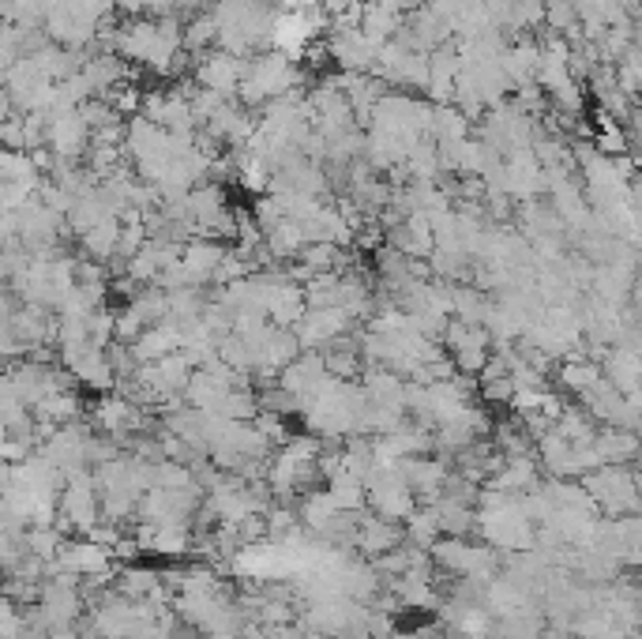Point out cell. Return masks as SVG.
Returning a JSON list of instances; mask_svg holds the SVG:
<instances>
[{
    "instance_id": "33",
    "label": "cell",
    "mask_w": 642,
    "mask_h": 639,
    "mask_svg": "<svg viewBox=\"0 0 642 639\" xmlns=\"http://www.w3.org/2000/svg\"><path fill=\"white\" fill-rule=\"evenodd\" d=\"M23 546L31 557L53 560L57 557V549L65 546V530H60L57 523H31V527L23 530Z\"/></svg>"
},
{
    "instance_id": "26",
    "label": "cell",
    "mask_w": 642,
    "mask_h": 639,
    "mask_svg": "<svg viewBox=\"0 0 642 639\" xmlns=\"http://www.w3.org/2000/svg\"><path fill=\"white\" fill-rule=\"evenodd\" d=\"M557 380H560V388H564L568 396L583 399L586 391H591L594 384L601 380V369H597V362L591 354H575V357H564V362H557Z\"/></svg>"
},
{
    "instance_id": "25",
    "label": "cell",
    "mask_w": 642,
    "mask_h": 639,
    "mask_svg": "<svg viewBox=\"0 0 642 639\" xmlns=\"http://www.w3.org/2000/svg\"><path fill=\"white\" fill-rule=\"evenodd\" d=\"M594 452L597 459L605 463H620V467H631L635 463V452H639V441L631 429H617V425H597L594 433Z\"/></svg>"
},
{
    "instance_id": "15",
    "label": "cell",
    "mask_w": 642,
    "mask_h": 639,
    "mask_svg": "<svg viewBox=\"0 0 642 639\" xmlns=\"http://www.w3.org/2000/svg\"><path fill=\"white\" fill-rule=\"evenodd\" d=\"M323 46H328V57L342 68V72H372L376 54H380V46H376L372 38H365L360 27L331 31V38L323 42Z\"/></svg>"
},
{
    "instance_id": "18",
    "label": "cell",
    "mask_w": 642,
    "mask_h": 639,
    "mask_svg": "<svg viewBox=\"0 0 642 639\" xmlns=\"http://www.w3.org/2000/svg\"><path fill=\"white\" fill-rule=\"evenodd\" d=\"M597 369H601V376L620 391L623 399H639V380H642L639 346H609L601 357H597Z\"/></svg>"
},
{
    "instance_id": "30",
    "label": "cell",
    "mask_w": 642,
    "mask_h": 639,
    "mask_svg": "<svg viewBox=\"0 0 642 639\" xmlns=\"http://www.w3.org/2000/svg\"><path fill=\"white\" fill-rule=\"evenodd\" d=\"M158 583H162V572H154V568H139V564H125V568H117V575H113V591L125 594V598H136V602H144Z\"/></svg>"
},
{
    "instance_id": "23",
    "label": "cell",
    "mask_w": 642,
    "mask_h": 639,
    "mask_svg": "<svg viewBox=\"0 0 642 639\" xmlns=\"http://www.w3.org/2000/svg\"><path fill=\"white\" fill-rule=\"evenodd\" d=\"M181 343H184L181 323L162 320V323H154V328H147L128 350H131V357H136V365H147V362H158V357H165V354H177Z\"/></svg>"
},
{
    "instance_id": "38",
    "label": "cell",
    "mask_w": 642,
    "mask_h": 639,
    "mask_svg": "<svg viewBox=\"0 0 642 639\" xmlns=\"http://www.w3.org/2000/svg\"><path fill=\"white\" fill-rule=\"evenodd\" d=\"M0 583H4V568H0Z\"/></svg>"
},
{
    "instance_id": "12",
    "label": "cell",
    "mask_w": 642,
    "mask_h": 639,
    "mask_svg": "<svg viewBox=\"0 0 642 639\" xmlns=\"http://www.w3.org/2000/svg\"><path fill=\"white\" fill-rule=\"evenodd\" d=\"M578 402H583L586 414L597 425H617V429H631V433L639 429V399H623L605 376Z\"/></svg>"
},
{
    "instance_id": "35",
    "label": "cell",
    "mask_w": 642,
    "mask_h": 639,
    "mask_svg": "<svg viewBox=\"0 0 642 639\" xmlns=\"http://www.w3.org/2000/svg\"><path fill=\"white\" fill-rule=\"evenodd\" d=\"M15 113V106H12V94L4 91V87H0V121H8Z\"/></svg>"
},
{
    "instance_id": "16",
    "label": "cell",
    "mask_w": 642,
    "mask_h": 639,
    "mask_svg": "<svg viewBox=\"0 0 642 639\" xmlns=\"http://www.w3.org/2000/svg\"><path fill=\"white\" fill-rule=\"evenodd\" d=\"M328 380H331V373L323 369V357H320V354H312V350H301V354H297L294 362H289L286 369L275 376L278 388L289 391V396L301 402V407H305V402H309Z\"/></svg>"
},
{
    "instance_id": "31",
    "label": "cell",
    "mask_w": 642,
    "mask_h": 639,
    "mask_svg": "<svg viewBox=\"0 0 642 639\" xmlns=\"http://www.w3.org/2000/svg\"><path fill=\"white\" fill-rule=\"evenodd\" d=\"M552 429H557L564 441L571 444H594V433H597V422L591 414H586L583 407H568L564 402V410H560V418L552 422Z\"/></svg>"
},
{
    "instance_id": "11",
    "label": "cell",
    "mask_w": 642,
    "mask_h": 639,
    "mask_svg": "<svg viewBox=\"0 0 642 639\" xmlns=\"http://www.w3.org/2000/svg\"><path fill=\"white\" fill-rule=\"evenodd\" d=\"M87 147H91V128L83 125L79 110L49 113L46 117V151L57 162H83Z\"/></svg>"
},
{
    "instance_id": "36",
    "label": "cell",
    "mask_w": 642,
    "mask_h": 639,
    "mask_svg": "<svg viewBox=\"0 0 642 639\" xmlns=\"http://www.w3.org/2000/svg\"><path fill=\"white\" fill-rule=\"evenodd\" d=\"M0 639H46V636H38L34 628H20V632H8V636H0Z\"/></svg>"
},
{
    "instance_id": "20",
    "label": "cell",
    "mask_w": 642,
    "mask_h": 639,
    "mask_svg": "<svg viewBox=\"0 0 642 639\" xmlns=\"http://www.w3.org/2000/svg\"><path fill=\"white\" fill-rule=\"evenodd\" d=\"M136 541L144 554L184 557L192 549V523H139Z\"/></svg>"
},
{
    "instance_id": "9",
    "label": "cell",
    "mask_w": 642,
    "mask_h": 639,
    "mask_svg": "<svg viewBox=\"0 0 642 639\" xmlns=\"http://www.w3.org/2000/svg\"><path fill=\"white\" fill-rule=\"evenodd\" d=\"M53 564L60 568V572L76 575L79 583H105L117 575V564H113V554L105 546L91 538H65V546L57 549V557H53Z\"/></svg>"
},
{
    "instance_id": "1",
    "label": "cell",
    "mask_w": 642,
    "mask_h": 639,
    "mask_svg": "<svg viewBox=\"0 0 642 639\" xmlns=\"http://www.w3.org/2000/svg\"><path fill=\"white\" fill-rule=\"evenodd\" d=\"M360 410H365V391L354 380H331L301 407V418L312 436L320 441H346L357 436Z\"/></svg>"
},
{
    "instance_id": "13",
    "label": "cell",
    "mask_w": 642,
    "mask_h": 639,
    "mask_svg": "<svg viewBox=\"0 0 642 639\" xmlns=\"http://www.w3.org/2000/svg\"><path fill=\"white\" fill-rule=\"evenodd\" d=\"M489 414L478 407V402H470V407H462L455 418H447L444 425L433 429V448L447 452V455H459L462 448H470V444L485 441L489 436Z\"/></svg>"
},
{
    "instance_id": "5",
    "label": "cell",
    "mask_w": 642,
    "mask_h": 639,
    "mask_svg": "<svg viewBox=\"0 0 642 639\" xmlns=\"http://www.w3.org/2000/svg\"><path fill=\"white\" fill-rule=\"evenodd\" d=\"M102 520V507H99V486H94L91 470H79V475H68L65 486L57 493V527L60 530H79L87 534L94 523Z\"/></svg>"
},
{
    "instance_id": "17",
    "label": "cell",
    "mask_w": 642,
    "mask_h": 639,
    "mask_svg": "<svg viewBox=\"0 0 642 639\" xmlns=\"http://www.w3.org/2000/svg\"><path fill=\"white\" fill-rule=\"evenodd\" d=\"M402 523H391L376 512H357V527H354V549L360 557H383L394 546H402Z\"/></svg>"
},
{
    "instance_id": "10",
    "label": "cell",
    "mask_w": 642,
    "mask_h": 639,
    "mask_svg": "<svg viewBox=\"0 0 642 639\" xmlns=\"http://www.w3.org/2000/svg\"><path fill=\"white\" fill-rule=\"evenodd\" d=\"M354 331H357V320L349 317V312H342V309H305V317L294 323L297 346L312 350V354L328 350L334 339L354 335Z\"/></svg>"
},
{
    "instance_id": "34",
    "label": "cell",
    "mask_w": 642,
    "mask_h": 639,
    "mask_svg": "<svg viewBox=\"0 0 642 639\" xmlns=\"http://www.w3.org/2000/svg\"><path fill=\"white\" fill-rule=\"evenodd\" d=\"M83 328H87V339H91V346L105 350L113 343V309H94L91 317H83Z\"/></svg>"
},
{
    "instance_id": "19",
    "label": "cell",
    "mask_w": 642,
    "mask_h": 639,
    "mask_svg": "<svg viewBox=\"0 0 642 639\" xmlns=\"http://www.w3.org/2000/svg\"><path fill=\"white\" fill-rule=\"evenodd\" d=\"M399 475L406 478L417 504H428L439 493L444 478L451 475V467H447V459H436V455H410V459H399Z\"/></svg>"
},
{
    "instance_id": "24",
    "label": "cell",
    "mask_w": 642,
    "mask_h": 639,
    "mask_svg": "<svg viewBox=\"0 0 642 639\" xmlns=\"http://www.w3.org/2000/svg\"><path fill=\"white\" fill-rule=\"evenodd\" d=\"M320 357H323V369H328L334 380H357V376L365 373V357H360L357 331L354 335L334 339L328 350H320Z\"/></svg>"
},
{
    "instance_id": "3",
    "label": "cell",
    "mask_w": 642,
    "mask_h": 639,
    "mask_svg": "<svg viewBox=\"0 0 642 639\" xmlns=\"http://www.w3.org/2000/svg\"><path fill=\"white\" fill-rule=\"evenodd\" d=\"M428 560L439 572H447L451 580H470L478 586H485L492 575L500 572V554L489 549L485 541H470V538H436L428 546Z\"/></svg>"
},
{
    "instance_id": "37",
    "label": "cell",
    "mask_w": 642,
    "mask_h": 639,
    "mask_svg": "<svg viewBox=\"0 0 642 639\" xmlns=\"http://www.w3.org/2000/svg\"><path fill=\"white\" fill-rule=\"evenodd\" d=\"M170 639H204V636H199V632H173Z\"/></svg>"
},
{
    "instance_id": "27",
    "label": "cell",
    "mask_w": 642,
    "mask_h": 639,
    "mask_svg": "<svg viewBox=\"0 0 642 639\" xmlns=\"http://www.w3.org/2000/svg\"><path fill=\"white\" fill-rule=\"evenodd\" d=\"M305 244H309L305 241V230L294 222V218H278L275 226L263 230V252H267L271 260H294Z\"/></svg>"
},
{
    "instance_id": "7",
    "label": "cell",
    "mask_w": 642,
    "mask_h": 639,
    "mask_svg": "<svg viewBox=\"0 0 642 639\" xmlns=\"http://www.w3.org/2000/svg\"><path fill=\"white\" fill-rule=\"evenodd\" d=\"M439 346H444V354L451 357V365L459 376H478L492 357V339L481 323L447 320L444 335H439Z\"/></svg>"
},
{
    "instance_id": "2",
    "label": "cell",
    "mask_w": 642,
    "mask_h": 639,
    "mask_svg": "<svg viewBox=\"0 0 642 639\" xmlns=\"http://www.w3.org/2000/svg\"><path fill=\"white\" fill-rule=\"evenodd\" d=\"M301 80H305V72L294 57L278 54V49H267V54L249 57V65H244V80H241V87H237L233 99L241 102L244 110H263L267 102L297 91Z\"/></svg>"
},
{
    "instance_id": "22",
    "label": "cell",
    "mask_w": 642,
    "mask_h": 639,
    "mask_svg": "<svg viewBox=\"0 0 642 639\" xmlns=\"http://www.w3.org/2000/svg\"><path fill=\"white\" fill-rule=\"evenodd\" d=\"M60 365H65V369L72 373V380H76V384H83V388L99 391V396H105V391L117 388V376H113L110 357H105V350H99V346L79 350V354L65 357Z\"/></svg>"
},
{
    "instance_id": "32",
    "label": "cell",
    "mask_w": 642,
    "mask_h": 639,
    "mask_svg": "<svg viewBox=\"0 0 642 639\" xmlns=\"http://www.w3.org/2000/svg\"><path fill=\"white\" fill-rule=\"evenodd\" d=\"M402 538H406L410 546H417V549H428L436 538H444V534H439L433 504H417V507H413V512L406 515V530H402Z\"/></svg>"
},
{
    "instance_id": "8",
    "label": "cell",
    "mask_w": 642,
    "mask_h": 639,
    "mask_svg": "<svg viewBox=\"0 0 642 639\" xmlns=\"http://www.w3.org/2000/svg\"><path fill=\"white\" fill-rule=\"evenodd\" d=\"M204 501V489L188 486V489H144L136 504V520L139 523H192Z\"/></svg>"
},
{
    "instance_id": "29",
    "label": "cell",
    "mask_w": 642,
    "mask_h": 639,
    "mask_svg": "<svg viewBox=\"0 0 642 639\" xmlns=\"http://www.w3.org/2000/svg\"><path fill=\"white\" fill-rule=\"evenodd\" d=\"M125 305L136 312L144 328H154V323L170 320V294H165L162 286H139Z\"/></svg>"
},
{
    "instance_id": "21",
    "label": "cell",
    "mask_w": 642,
    "mask_h": 639,
    "mask_svg": "<svg viewBox=\"0 0 642 639\" xmlns=\"http://www.w3.org/2000/svg\"><path fill=\"white\" fill-rule=\"evenodd\" d=\"M387 249L402 252L410 260H428V252L436 249L433 241V226H428L425 215H402L394 226H387Z\"/></svg>"
},
{
    "instance_id": "14",
    "label": "cell",
    "mask_w": 642,
    "mask_h": 639,
    "mask_svg": "<svg viewBox=\"0 0 642 639\" xmlns=\"http://www.w3.org/2000/svg\"><path fill=\"white\" fill-rule=\"evenodd\" d=\"M244 65H249V60L222 54V49H210V54L192 60V76H196V87H204V91L233 99L237 87H241V80H244Z\"/></svg>"
},
{
    "instance_id": "4",
    "label": "cell",
    "mask_w": 642,
    "mask_h": 639,
    "mask_svg": "<svg viewBox=\"0 0 642 639\" xmlns=\"http://www.w3.org/2000/svg\"><path fill=\"white\" fill-rule=\"evenodd\" d=\"M578 486L594 501L597 515H639V481L631 467L605 463V467L578 478Z\"/></svg>"
},
{
    "instance_id": "28",
    "label": "cell",
    "mask_w": 642,
    "mask_h": 639,
    "mask_svg": "<svg viewBox=\"0 0 642 639\" xmlns=\"http://www.w3.org/2000/svg\"><path fill=\"white\" fill-rule=\"evenodd\" d=\"M436 512V523H439V534L444 538H470L473 530H478V512L466 504H451V501H428Z\"/></svg>"
},
{
    "instance_id": "6",
    "label": "cell",
    "mask_w": 642,
    "mask_h": 639,
    "mask_svg": "<svg viewBox=\"0 0 642 639\" xmlns=\"http://www.w3.org/2000/svg\"><path fill=\"white\" fill-rule=\"evenodd\" d=\"M365 507L391 523H406V515L417 507V497L410 493L406 478L394 467H372V475L365 478Z\"/></svg>"
}]
</instances>
